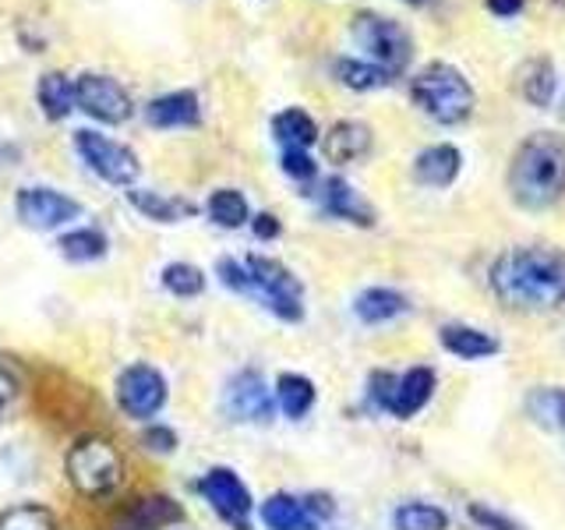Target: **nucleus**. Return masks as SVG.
<instances>
[{
	"mask_svg": "<svg viewBox=\"0 0 565 530\" xmlns=\"http://www.w3.org/2000/svg\"><path fill=\"white\" fill-rule=\"evenodd\" d=\"M491 294L512 311H547L565 305V255L558 247H509L491 262Z\"/></svg>",
	"mask_w": 565,
	"mask_h": 530,
	"instance_id": "obj_1",
	"label": "nucleus"
},
{
	"mask_svg": "<svg viewBox=\"0 0 565 530\" xmlns=\"http://www.w3.org/2000/svg\"><path fill=\"white\" fill-rule=\"evenodd\" d=\"M509 194L520 209H547L565 194V138L537 131L509 163Z\"/></svg>",
	"mask_w": 565,
	"mask_h": 530,
	"instance_id": "obj_2",
	"label": "nucleus"
},
{
	"mask_svg": "<svg viewBox=\"0 0 565 530\" xmlns=\"http://www.w3.org/2000/svg\"><path fill=\"white\" fill-rule=\"evenodd\" d=\"M64 477L78 499H110L124 485V453L106 435H78L64 453Z\"/></svg>",
	"mask_w": 565,
	"mask_h": 530,
	"instance_id": "obj_3",
	"label": "nucleus"
},
{
	"mask_svg": "<svg viewBox=\"0 0 565 530\" xmlns=\"http://www.w3.org/2000/svg\"><path fill=\"white\" fill-rule=\"evenodd\" d=\"M414 106L435 124H463L473 114V88L452 64H428L411 82Z\"/></svg>",
	"mask_w": 565,
	"mask_h": 530,
	"instance_id": "obj_4",
	"label": "nucleus"
},
{
	"mask_svg": "<svg viewBox=\"0 0 565 530\" xmlns=\"http://www.w3.org/2000/svg\"><path fill=\"white\" fill-rule=\"evenodd\" d=\"M114 403H117V411L135 424L159 421V414H163L170 403V379L152 361L124 364L114 379Z\"/></svg>",
	"mask_w": 565,
	"mask_h": 530,
	"instance_id": "obj_5",
	"label": "nucleus"
},
{
	"mask_svg": "<svg viewBox=\"0 0 565 530\" xmlns=\"http://www.w3.org/2000/svg\"><path fill=\"white\" fill-rule=\"evenodd\" d=\"M244 265L252 273V297L265 311H273L279 322L305 318V283L294 276V269L269 255H247Z\"/></svg>",
	"mask_w": 565,
	"mask_h": 530,
	"instance_id": "obj_6",
	"label": "nucleus"
},
{
	"mask_svg": "<svg viewBox=\"0 0 565 530\" xmlns=\"http://www.w3.org/2000/svg\"><path fill=\"white\" fill-rule=\"evenodd\" d=\"M71 146H75L78 159L99 177L103 184H110L117 191H128L138 184L141 159L128 141H117L96 128H78L75 138H71Z\"/></svg>",
	"mask_w": 565,
	"mask_h": 530,
	"instance_id": "obj_7",
	"label": "nucleus"
},
{
	"mask_svg": "<svg viewBox=\"0 0 565 530\" xmlns=\"http://www.w3.org/2000/svg\"><path fill=\"white\" fill-rule=\"evenodd\" d=\"M350 40L358 43L371 64H379L385 71H403L411 64V53H414V40L399 22L375 11H361L353 14V25H350Z\"/></svg>",
	"mask_w": 565,
	"mask_h": 530,
	"instance_id": "obj_8",
	"label": "nucleus"
},
{
	"mask_svg": "<svg viewBox=\"0 0 565 530\" xmlns=\"http://www.w3.org/2000/svg\"><path fill=\"white\" fill-rule=\"evenodd\" d=\"M199 495H202V502L216 512V517L226 523V527H234V530H252V520H255V495L252 488L244 485V477L234 470V467H209L202 477H199Z\"/></svg>",
	"mask_w": 565,
	"mask_h": 530,
	"instance_id": "obj_9",
	"label": "nucleus"
},
{
	"mask_svg": "<svg viewBox=\"0 0 565 530\" xmlns=\"http://www.w3.org/2000/svg\"><path fill=\"white\" fill-rule=\"evenodd\" d=\"M14 220L35 234H53L82 220V202L50 184H22L14 191Z\"/></svg>",
	"mask_w": 565,
	"mask_h": 530,
	"instance_id": "obj_10",
	"label": "nucleus"
},
{
	"mask_svg": "<svg viewBox=\"0 0 565 530\" xmlns=\"http://www.w3.org/2000/svg\"><path fill=\"white\" fill-rule=\"evenodd\" d=\"M75 106L88 120L106 124V128H117V124H128L135 117L131 93L103 71H85L75 78Z\"/></svg>",
	"mask_w": 565,
	"mask_h": 530,
	"instance_id": "obj_11",
	"label": "nucleus"
},
{
	"mask_svg": "<svg viewBox=\"0 0 565 530\" xmlns=\"http://www.w3.org/2000/svg\"><path fill=\"white\" fill-rule=\"evenodd\" d=\"M223 414L237 424H273L276 396L258 368H241L223 385Z\"/></svg>",
	"mask_w": 565,
	"mask_h": 530,
	"instance_id": "obj_12",
	"label": "nucleus"
},
{
	"mask_svg": "<svg viewBox=\"0 0 565 530\" xmlns=\"http://www.w3.org/2000/svg\"><path fill=\"white\" fill-rule=\"evenodd\" d=\"M181 523H184L181 499H173L167 491H149L124 506L106 530H170Z\"/></svg>",
	"mask_w": 565,
	"mask_h": 530,
	"instance_id": "obj_13",
	"label": "nucleus"
},
{
	"mask_svg": "<svg viewBox=\"0 0 565 530\" xmlns=\"http://www.w3.org/2000/svg\"><path fill=\"white\" fill-rule=\"evenodd\" d=\"M146 124L156 131H188L202 124V99L194 88H170V93L146 103Z\"/></svg>",
	"mask_w": 565,
	"mask_h": 530,
	"instance_id": "obj_14",
	"label": "nucleus"
},
{
	"mask_svg": "<svg viewBox=\"0 0 565 530\" xmlns=\"http://www.w3.org/2000/svg\"><path fill=\"white\" fill-rule=\"evenodd\" d=\"M124 199H128V205L138 212L141 220L149 223H159V226H177V223H188L194 212H199V205H194L191 199H184V194H170V191H159V188H128L124 191Z\"/></svg>",
	"mask_w": 565,
	"mask_h": 530,
	"instance_id": "obj_15",
	"label": "nucleus"
},
{
	"mask_svg": "<svg viewBox=\"0 0 565 530\" xmlns=\"http://www.w3.org/2000/svg\"><path fill=\"white\" fill-rule=\"evenodd\" d=\"M318 205H322V212L332 220H343L364 230L375 226V209H371V202L347 181V177H326L322 188H318Z\"/></svg>",
	"mask_w": 565,
	"mask_h": 530,
	"instance_id": "obj_16",
	"label": "nucleus"
},
{
	"mask_svg": "<svg viewBox=\"0 0 565 530\" xmlns=\"http://www.w3.org/2000/svg\"><path fill=\"white\" fill-rule=\"evenodd\" d=\"M258 520L265 530H322V523L308 509L305 495H290V491H273L269 499H262Z\"/></svg>",
	"mask_w": 565,
	"mask_h": 530,
	"instance_id": "obj_17",
	"label": "nucleus"
},
{
	"mask_svg": "<svg viewBox=\"0 0 565 530\" xmlns=\"http://www.w3.org/2000/svg\"><path fill=\"white\" fill-rule=\"evenodd\" d=\"M435 396V371L431 368H406L403 375H396V389H393V403H388V414L399 421H411L414 414H420L424 406Z\"/></svg>",
	"mask_w": 565,
	"mask_h": 530,
	"instance_id": "obj_18",
	"label": "nucleus"
},
{
	"mask_svg": "<svg viewBox=\"0 0 565 530\" xmlns=\"http://www.w3.org/2000/svg\"><path fill=\"white\" fill-rule=\"evenodd\" d=\"M322 152L335 167L358 163V159H364L371 152V128L361 120H335L322 135Z\"/></svg>",
	"mask_w": 565,
	"mask_h": 530,
	"instance_id": "obj_19",
	"label": "nucleus"
},
{
	"mask_svg": "<svg viewBox=\"0 0 565 530\" xmlns=\"http://www.w3.org/2000/svg\"><path fill=\"white\" fill-rule=\"evenodd\" d=\"M459 170H463V152L449 146V141L428 146L414 159V181L424 188H449L459 177Z\"/></svg>",
	"mask_w": 565,
	"mask_h": 530,
	"instance_id": "obj_20",
	"label": "nucleus"
},
{
	"mask_svg": "<svg viewBox=\"0 0 565 530\" xmlns=\"http://www.w3.org/2000/svg\"><path fill=\"white\" fill-rule=\"evenodd\" d=\"M438 343L459 361H484V358H494V353L502 350V343L494 340L491 332L477 329V326H463V322L441 326L438 329Z\"/></svg>",
	"mask_w": 565,
	"mask_h": 530,
	"instance_id": "obj_21",
	"label": "nucleus"
},
{
	"mask_svg": "<svg viewBox=\"0 0 565 530\" xmlns=\"http://www.w3.org/2000/svg\"><path fill=\"white\" fill-rule=\"evenodd\" d=\"M35 106L50 124H61L78 110L75 106V78L64 71H43L35 82Z\"/></svg>",
	"mask_w": 565,
	"mask_h": 530,
	"instance_id": "obj_22",
	"label": "nucleus"
},
{
	"mask_svg": "<svg viewBox=\"0 0 565 530\" xmlns=\"http://www.w3.org/2000/svg\"><path fill=\"white\" fill-rule=\"evenodd\" d=\"M57 252L71 265H93L110 255V237L103 226H67L57 237Z\"/></svg>",
	"mask_w": 565,
	"mask_h": 530,
	"instance_id": "obj_23",
	"label": "nucleus"
},
{
	"mask_svg": "<svg viewBox=\"0 0 565 530\" xmlns=\"http://www.w3.org/2000/svg\"><path fill=\"white\" fill-rule=\"evenodd\" d=\"M273 396H276V411L282 417L305 421L318 403V389L308 375H300V371H282L273 385Z\"/></svg>",
	"mask_w": 565,
	"mask_h": 530,
	"instance_id": "obj_24",
	"label": "nucleus"
},
{
	"mask_svg": "<svg viewBox=\"0 0 565 530\" xmlns=\"http://www.w3.org/2000/svg\"><path fill=\"white\" fill-rule=\"evenodd\" d=\"M406 311H411V300L393 287H367L353 297V315H358L364 326L393 322V318H399Z\"/></svg>",
	"mask_w": 565,
	"mask_h": 530,
	"instance_id": "obj_25",
	"label": "nucleus"
},
{
	"mask_svg": "<svg viewBox=\"0 0 565 530\" xmlns=\"http://www.w3.org/2000/svg\"><path fill=\"white\" fill-rule=\"evenodd\" d=\"M273 138L279 141L282 149H311L315 141H322V131L308 110L300 106H287L273 117Z\"/></svg>",
	"mask_w": 565,
	"mask_h": 530,
	"instance_id": "obj_26",
	"label": "nucleus"
},
{
	"mask_svg": "<svg viewBox=\"0 0 565 530\" xmlns=\"http://www.w3.org/2000/svg\"><path fill=\"white\" fill-rule=\"evenodd\" d=\"M205 216L209 223H216L220 230H241L252 223V205H247L244 199V191L237 188H216V191H209V199H205Z\"/></svg>",
	"mask_w": 565,
	"mask_h": 530,
	"instance_id": "obj_27",
	"label": "nucleus"
},
{
	"mask_svg": "<svg viewBox=\"0 0 565 530\" xmlns=\"http://www.w3.org/2000/svg\"><path fill=\"white\" fill-rule=\"evenodd\" d=\"M555 88H558V75H555V64L544 61V57H534L526 61L520 67V93L526 103L541 106V110H547L555 99Z\"/></svg>",
	"mask_w": 565,
	"mask_h": 530,
	"instance_id": "obj_28",
	"label": "nucleus"
},
{
	"mask_svg": "<svg viewBox=\"0 0 565 530\" xmlns=\"http://www.w3.org/2000/svg\"><path fill=\"white\" fill-rule=\"evenodd\" d=\"M159 283H163V290L177 300H194L202 297L205 287H209V276L202 265L194 262H167L163 269H159Z\"/></svg>",
	"mask_w": 565,
	"mask_h": 530,
	"instance_id": "obj_29",
	"label": "nucleus"
},
{
	"mask_svg": "<svg viewBox=\"0 0 565 530\" xmlns=\"http://www.w3.org/2000/svg\"><path fill=\"white\" fill-rule=\"evenodd\" d=\"M332 75L340 85L353 88V93H371V88H385L393 82V71H385L371 61H358V57H340L332 64Z\"/></svg>",
	"mask_w": 565,
	"mask_h": 530,
	"instance_id": "obj_30",
	"label": "nucleus"
},
{
	"mask_svg": "<svg viewBox=\"0 0 565 530\" xmlns=\"http://www.w3.org/2000/svg\"><path fill=\"white\" fill-rule=\"evenodd\" d=\"M0 530H61V517L46 502H14L0 509Z\"/></svg>",
	"mask_w": 565,
	"mask_h": 530,
	"instance_id": "obj_31",
	"label": "nucleus"
},
{
	"mask_svg": "<svg viewBox=\"0 0 565 530\" xmlns=\"http://www.w3.org/2000/svg\"><path fill=\"white\" fill-rule=\"evenodd\" d=\"M526 414L534 424L547 432H565V389L558 385H541L526 396Z\"/></svg>",
	"mask_w": 565,
	"mask_h": 530,
	"instance_id": "obj_32",
	"label": "nucleus"
},
{
	"mask_svg": "<svg viewBox=\"0 0 565 530\" xmlns=\"http://www.w3.org/2000/svg\"><path fill=\"white\" fill-rule=\"evenodd\" d=\"M393 527L396 530H446L449 517H446V509L435 502H403L393 512Z\"/></svg>",
	"mask_w": 565,
	"mask_h": 530,
	"instance_id": "obj_33",
	"label": "nucleus"
},
{
	"mask_svg": "<svg viewBox=\"0 0 565 530\" xmlns=\"http://www.w3.org/2000/svg\"><path fill=\"white\" fill-rule=\"evenodd\" d=\"M138 442H141V449L152 453V456H173L177 449H181V432L167 421H149V424H141Z\"/></svg>",
	"mask_w": 565,
	"mask_h": 530,
	"instance_id": "obj_34",
	"label": "nucleus"
},
{
	"mask_svg": "<svg viewBox=\"0 0 565 530\" xmlns=\"http://www.w3.org/2000/svg\"><path fill=\"white\" fill-rule=\"evenodd\" d=\"M216 276H220V283H223L226 290H234V294H241V297H252V273H247L244 258H230V255H223V258L216 262Z\"/></svg>",
	"mask_w": 565,
	"mask_h": 530,
	"instance_id": "obj_35",
	"label": "nucleus"
},
{
	"mask_svg": "<svg viewBox=\"0 0 565 530\" xmlns=\"http://www.w3.org/2000/svg\"><path fill=\"white\" fill-rule=\"evenodd\" d=\"M279 167H282V173H287L290 181H297V184H311L315 177H318V163L311 159L308 149H282Z\"/></svg>",
	"mask_w": 565,
	"mask_h": 530,
	"instance_id": "obj_36",
	"label": "nucleus"
},
{
	"mask_svg": "<svg viewBox=\"0 0 565 530\" xmlns=\"http://www.w3.org/2000/svg\"><path fill=\"white\" fill-rule=\"evenodd\" d=\"M467 517H470L477 527H481V530H523L512 517H505V512L491 509V506H484V502H470V506H467Z\"/></svg>",
	"mask_w": 565,
	"mask_h": 530,
	"instance_id": "obj_37",
	"label": "nucleus"
},
{
	"mask_svg": "<svg viewBox=\"0 0 565 530\" xmlns=\"http://www.w3.org/2000/svg\"><path fill=\"white\" fill-rule=\"evenodd\" d=\"M393 389H396L393 371H371V379H367V403L385 414L388 403H393Z\"/></svg>",
	"mask_w": 565,
	"mask_h": 530,
	"instance_id": "obj_38",
	"label": "nucleus"
},
{
	"mask_svg": "<svg viewBox=\"0 0 565 530\" xmlns=\"http://www.w3.org/2000/svg\"><path fill=\"white\" fill-rule=\"evenodd\" d=\"M252 234L258 237V241H276L279 234H282V223H279V216L276 212H255L252 216Z\"/></svg>",
	"mask_w": 565,
	"mask_h": 530,
	"instance_id": "obj_39",
	"label": "nucleus"
},
{
	"mask_svg": "<svg viewBox=\"0 0 565 530\" xmlns=\"http://www.w3.org/2000/svg\"><path fill=\"white\" fill-rule=\"evenodd\" d=\"M18 375L8 368V364H0V411H8V406L18 400Z\"/></svg>",
	"mask_w": 565,
	"mask_h": 530,
	"instance_id": "obj_40",
	"label": "nucleus"
},
{
	"mask_svg": "<svg viewBox=\"0 0 565 530\" xmlns=\"http://www.w3.org/2000/svg\"><path fill=\"white\" fill-rule=\"evenodd\" d=\"M305 502H308V509L315 512V520L318 523H329L332 517H335V506H332V499H329V495H322V491H311V495H305Z\"/></svg>",
	"mask_w": 565,
	"mask_h": 530,
	"instance_id": "obj_41",
	"label": "nucleus"
},
{
	"mask_svg": "<svg viewBox=\"0 0 565 530\" xmlns=\"http://www.w3.org/2000/svg\"><path fill=\"white\" fill-rule=\"evenodd\" d=\"M488 11L499 18H516L523 11V0H488Z\"/></svg>",
	"mask_w": 565,
	"mask_h": 530,
	"instance_id": "obj_42",
	"label": "nucleus"
},
{
	"mask_svg": "<svg viewBox=\"0 0 565 530\" xmlns=\"http://www.w3.org/2000/svg\"><path fill=\"white\" fill-rule=\"evenodd\" d=\"M18 159H22V149L14 141H0V167H14Z\"/></svg>",
	"mask_w": 565,
	"mask_h": 530,
	"instance_id": "obj_43",
	"label": "nucleus"
},
{
	"mask_svg": "<svg viewBox=\"0 0 565 530\" xmlns=\"http://www.w3.org/2000/svg\"><path fill=\"white\" fill-rule=\"evenodd\" d=\"M403 4H414V8H420V4H428V0H403Z\"/></svg>",
	"mask_w": 565,
	"mask_h": 530,
	"instance_id": "obj_44",
	"label": "nucleus"
},
{
	"mask_svg": "<svg viewBox=\"0 0 565 530\" xmlns=\"http://www.w3.org/2000/svg\"><path fill=\"white\" fill-rule=\"evenodd\" d=\"M558 4H565V0H558Z\"/></svg>",
	"mask_w": 565,
	"mask_h": 530,
	"instance_id": "obj_45",
	"label": "nucleus"
}]
</instances>
